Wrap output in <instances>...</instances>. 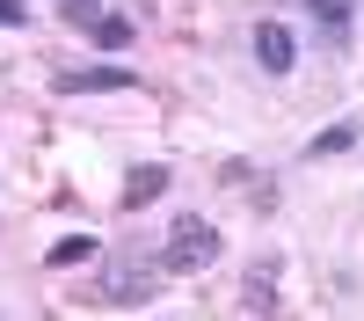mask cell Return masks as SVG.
Returning <instances> with one entry per match:
<instances>
[{"label": "cell", "mask_w": 364, "mask_h": 321, "mask_svg": "<svg viewBox=\"0 0 364 321\" xmlns=\"http://www.w3.org/2000/svg\"><path fill=\"white\" fill-rule=\"evenodd\" d=\"M51 270H73V263H95V233H66V241H51L44 248Z\"/></svg>", "instance_id": "obj_7"}, {"label": "cell", "mask_w": 364, "mask_h": 321, "mask_svg": "<svg viewBox=\"0 0 364 321\" xmlns=\"http://www.w3.org/2000/svg\"><path fill=\"white\" fill-rule=\"evenodd\" d=\"M29 22V0H0V29H22Z\"/></svg>", "instance_id": "obj_12"}, {"label": "cell", "mask_w": 364, "mask_h": 321, "mask_svg": "<svg viewBox=\"0 0 364 321\" xmlns=\"http://www.w3.org/2000/svg\"><path fill=\"white\" fill-rule=\"evenodd\" d=\"M58 95H124V88H139L132 66H66V73H51Z\"/></svg>", "instance_id": "obj_2"}, {"label": "cell", "mask_w": 364, "mask_h": 321, "mask_svg": "<svg viewBox=\"0 0 364 321\" xmlns=\"http://www.w3.org/2000/svg\"><path fill=\"white\" fill-rule=\"evenodd\" d=\"M87 37H95L102 51H124V44H132V22H124V15H102L95 29H87Z\"/></svg>", "instance_id": "obj_10"}, {"label": "cell", "mask_w": 364, "mask_h": 321, "mask_svg": "<svg viewBox=\"0 0 364 321\" xmlns=\"http://www.w3.org/2000/svg\"><path fill=\"white\" fill-rule=\"evenodd\" d=\"M306 15L328 29V37H350V15H357V0H306Z\"/></svg>", "instance_id": "obj_8"}, {"label": "cell", "mask_w": 364, "mask_h": 321, "mask_svg": "<svg viewBox=\"0 0 364 321\" xmlns=\"http://www.w3.org/2000/svg\"><path fill=\"white\" fill-rule=\"evenodd\" d=\"M161 263H168V270H204V263H219V226H211V219H175Z\"/></svg>", "instance_id": "obj_1"}, {"label": "cell", "mask_w": 364, "mask_h": 321, "mask_svg": "<svg viewBox=\"0 0 364 321\" xmlns=\"http://www.w3.org/2000/svg\"><path fill=\"white\" fill-rule=\"evenodd\" d=\"M58 15H66L73 29H95L102 22V0H58Z\"/></svg>", "instance_id": "obj_11"}, {"label": "cell", "mask_w": 364, "mask_h": 321, "mask_svg": "<svg viewBox=\"0 0 364 321\" xmlns=\"http://www.w3.org/2000/svg\"><path fill=\"white\" fill-rule=\"evenodd\" d=\"M350 146H357V125L343 117V125H328L321 139H306V161H328V154H350Z\"/></svg>", "instance_id": "obj_9"}, {"label": "cell", "mask_w": 364, "mask_h": 321, "mask_svg": "<svg viewBox=\"0 0 364 321\" xmlns=\"http://www.w3.org/2000/svg\"><path fill=\"white\" fill-rule=\"evenodd\" d=\"M168 183H175V168H168V161H146V168H132V175H124V212H146V204H154Z\"/></svg>", "instance_id": "obj_5"}, {"label": "cell", "mask_w": 364, "mask_h": 321, "mask_svg": "<svg viewBox=\"0 0 364 321\" xmlns=\"http://www.w3.org/2000/svg\"><path fill=\"white\" fill-rule=\"evenodd\" d=\"M154 292H161L154 270H109V285H95V300H109V307H146Z\"/></svg>", "instance_id": "obj_4"}, {"label": "cell", "mask_w": 364, "mask_h": 321, "mask_svg": "<svg viewBox=\"0 0 364 321\" xmlns=\"http://www.w3.org/2000/svg\"><path fill=\"white\" fill-rule=\"evenodd\" d=\"M240 300H248L255 314H277V263H255V270H248V285H240Z\"/></svg>", "instance_id": "obj_6"}, {"label": "cell", "mask_w": 364, "mask_h": 321, "mask_svg": "<svg viewBox=\"0 0 364 321\" xmlns=\"http://www.w3.org/2000/svg\"><path fill=\"white\" fill-rule=\"evenodd\" d=\"M255 66L262 73H291L299 66V37H291L284 22H269V15L255 22Z\"/></svg>", "instance_id": "obj_3"}]
</instances>
